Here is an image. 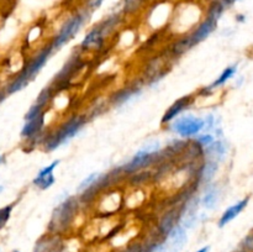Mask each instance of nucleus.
Listing matches in <instances>:
<instances>
[{
	"mask_svg": "<svg viewBox=\"0 0 253 252\" xmlns=\"http://www.w3.org/2000/svg\"><path fill=\"white\" fill-rule=\"evenodd\" d=\"M12 208H14V204H9L4 208H0V230L9 221L10 216H11Z\"/></svg>",
	"mask_w": 253,
	"mask_h": 252,
	"instance_id": "c756f323",
	"label": "nucleus"
},
{
	"mask_svg": "<svg viewBox=\"0 0 253 252\" xmlns=\"http://www.w3.org/2000/svg\"><path fill=\"white\" fill-rule=\"evenodd\" d=\"M229 145L222 138L215 140L210 146L204 148V160H212L217 163H221L226 158Z\"/></svg>",
	"mask_w": 253,
	"mask_h": 252,
	"instance_id": "6ab92c4d",
	"label": "nucleus"
},
{
	"mask_svg": "<svg viewBox=\"0 0 253 252\" xmlns=\"http://www.w3.org/2000/svg\"><path fill=\"white\" fill-rule=\"evenodd\" d=\"M148 247L142 245L141 242H131V244L126 245L125 247L120 250H116L115 252H146Z\"/></svg>",
	"mask_w": 253,
	"mask_h": 252,
	"instance_id": "c85d7f7f",
	"label": "nucleus"
},
{
	"mask_svg": "<svg viewBox=\"0 0 253 252\" xmlns=\"http://www.w3.org/2000/svg\"><path fill=\"white\" fill-rule=\"evenodd\" d=\"M106 37L104 36L103 31L100 30L99 25H94L86 35L84 36V39L82 40L81 44H79V51L81 52H98L100 49H103V47L105 46Z\"/></svg>",
	"mask_w": 253,
	"mask_h": 252,
	"instance_id": "9d476101",
	"label": "nucleus"
},
{
	"mask_svg": "<svg viewBox=\"0 0 253 252\" xmlns=\"http://www.w3.org/2000/svg\"><path fill=\"white\" fill-rule=\"evenodd\" d=\"M236 1H237V0H219L220 4H221L222 6L225 7V10L230 9V7H231L232 5H234Z\"/></svg>",
	"mask_w": 253,
	"mask_h": 252,
	"instance_id": "72a5a7b5",
	"label": "nucleus"
},
{
	"mask_svg": "<svg viewBox=\"0 0 253 252\" xmlns=\"http://www.w3.org/2000/svg\"><path fill=\"white\" fill-rule=\"evenodd\" d=\"M235 17H236L237 22H245V21H246V16H245L244 14H237Z\"/></svg>",
	"mask_w": 253,
	"mask_h": 252,
	"instance_id": "f704fd0d",
	"label": "nucleus"
},
{
	"mask_svg": "<svg viewBox=\"0 0 253 252\" xmlns=\"http://www.w3.org/2000/svg\"><path fill=\"white\" fill-rule=\"evenodd\" d=\"M234 252H247V251H245V250L240 249V250H236V251H234Z\"/></svg>",
	"mask_w": 253,
	"mask_h": 252,
	"instance_id": "ea45409f",
	"label": "nucleus"
},
{
	"mask_svg": "<svg viewBox=\"0 0 253 252\" xmlns=\"http://www.w3.org/2000/svg\"><path fill=\"white\" fill-rule=\"evenodd\" d=\"M205 11L194 2H183L173 11L170 19V29L180 37L192 32L204 19Z\"/></svg>",
	"mask_w": 253,
	"mask_h": 252,
	"instance_id": "20e7f679",
	"label": "nucleus"
},
{
	"mask_svg": "<svg viewBox=\"0 0 253 252\" xmlns=\"http://www.w3.org/2000/svg\"><path fill=\"white\" fill-rule=\"evenodd\" d=\"M180 221V209L179 207H173L161 216L157 225V232L163 239H167L173 229L179 224Z\"/></svg>",
	"mask_w": 253,
	"mask_h": 252,
	"instance_id": "f8f14e48",
	"label": "nucleus"
},
{
	"mask_svg": "<svg viewBox=\"0 0 253 252\" xmlns=\"http://www.w3.org/2000/svg\"><path fill=\"white\" fill-rule=\"evenodd\" d=\"M124 17L125 16H124V14L120 10V11L111 12L108 16L104 17L100 22H98L99 27H100V30L103 31L104 36H105L106 39H109V37L113 36L115 32H118V29L123 25Z\"/></svg>",
	"mask_w": 253,
	"mask_h": 252,
	"instance_id": "a211bd4d",
	"label": "nucleus"
},
{
	"mask_svg": "<svg viewBox=\"0 0 253 252\" xmlns=\"http://www.w3.org/2000/svg\"><path fill=\"white\" fill-rule=\"evenodd\" d=\"M167 241L165 242L168 252H179L184 247V245L188 241L187 229L178 224L174 229L170 231V234L167 236Z\"/></svg>",
	"mask_w": 253,
	"mask_h": 252,
	"instance_id": "dca6fc26",
	"label": "nucleus"
},
{
	"mask_svg": "<svg viewBox=\"0 0 253 252\" xmlns=\"http://www.w3.org/2000/svg\"><path fill=\"white\" fill-rule=\"evenodd\" d=\"M43 111H46V109L41 108L40 105H37V104H34V105L31 106V108L29 109V111L26 113V115H25V121L27 120H31V119H35L37 118L39 115H41Z\"/></svg>",
	"mask_w": 253,
	"mask_h": 252,
	"instance_id": "7c9ffc66",
	"label": "nucleus"
},
{
	"mask_svg": "<svg viewBox=\"0 0 253 252\" xmlns=\"http://www.w3.org/2000/svg\"><path fill=\"white\" fill-rule=\"evenodd\" d=\"M226 11L225 7L219 2V0H210L205 9L204 19L200 21V24L189 32L188 35L179 37L174 43L172 44L170 53L173 57H180L184 53H187L189 49L199 44L204 40H207L212 32L216 30L217 24L221 19L222 14Z\"/></svg>",
	"mask_w": 253,
	"mask_h": 252,
	"instance_id": "f257e3e1",
	"label": "nucleus"
},
{
	"mask_svg": "<svg viewBox=\"0 0 253 252\" xmlns=\"http://www.w3.org/2000/svg\"><path fill=\"white\" fill-rule=\"evenodd\" d=\"M105 0H85V4H84V7L86 10H89L90 12L95 11V10L100 9L101 5L104 4Z\"/></svg>",
	"mask_w": 253,
	"mask_h": 252,
	"instance_id": "2f4dec72",
	"label": "nucleus"
},
{
	"mask_svg": "<svg viewBox=\"0 0 253 252\" xmlns=\"http://www.w3.org/2000/svg\"><path fill=\"white\" fill-rule=\"evenodd\" d=\"M209 251H210V246H204L200 250H198L197 252H209Z\"/></svg>",
	"mask_w": 253,
	"mask_h": 252,
	"instance_id": "e433bc0d",
	"label": "nucleus"
},
{
	"mask_svg": "<svg viewBox=\"0 0 253 252\" xmlns=\"http://www.w3.org/2000/svg\"><path fill=\"white\" fill-rule=\"evenodd\" d=\"M156 245H157V242H155V244H153V245L148 246L147 251H146V252H156Z\"/></svg>",
	"mask_w": 253,
	"mask_h": 252,
	"instance_id": "c9c22d12",
	"label": "nucleus"
},
{
	"mask_svg": "<svg viewBox=\"0 0 253 252\" xmlns=\"http://www.w3.org/2000/svg\"><path fill=\"white\" fill-rule=\"evenodd\" d=\"M95 203L99 214L103 215L104 217H109L116 214L123 207V194L118 190L115 192L106 190L96 199Z\"/></svg>",
	"mask_w": 253,
	"mask_h": 252,
	"instance_id": "6e6552de",
	"label": "nucleus"
},
{
	"mask_svg": "<svg viewBox=\"0 0 253 252\" xmlns=\"http://www.w3.org/2000/svg\"><path fill=\"white\" fill-rule=\"evenodd\" d=\"M141 91H142V85H140V84H132V85L125 86V88L120 89V90H118L115 94L111 95L110 104L115 108L125 105L131 99L140 95Z\"/></svg>",
	"mask_w": 253,
	"mask_h": 252,
	"instance_id": "f3484780",
	"label": "nucleus"
},
{
	"mask_svg": "<svg viewBox=\"0 0 253 252\" xmlns=\"http://www.w3.org/2000/svg\"><path fill=\"white\" fill-rule=\"evenodd\" d=\"M30 82L27 81L26 78H25L24 76H22L21 73L17 74L16 77H15L14 79H12L11 82L9 83V85H7L6 88V93L7 94H14V93H17L19 90H21V89H24L25 86L29 84Z\"/></svg>",
	"mask_w": 253,
	"mask_h": 252,
	"instance_id": "393cba45",
	"label": "nucleus"
},
{
	"mask_svg": "<svg viewBox=\"0 0 253 252\" xmlns=\"http://www.w3.org/2000/svg\"><path fill=\"white\" fill-rule=\"evenodd\" d=\"M58 165H59V160H54L53 162L49 163L48 166L42 168V169L37 173L36 177L34 178V180H32L34 185H36V187L41 190L49 189V188L54 184V182H56V178H54L53 172Z\"/></svg>",
	"mask_w": 253,
	"mask_h": 252,
	"instance_id": "4468645a",
	"label": "nucleus"
},
{
	"mask_svg": "<svg viewBox=\"0 0 253 252\" xmlns=\"http://www.w3.org/2000/svg\"><path fill=\"white\" fill-rule=\"evenodd\" d=\"M170 130L179 135L182 138L195 137L204 130V119L194 115L178 116L175 120L170 123Z\"/></svg>",
	"mask_w": 253,
	"mask_h": 252,
	"instance_id": "423d86ee",
	"label": "nucleus"
},
{
	"mask_svg": "<svg viewBox=\"0 0 253 252\" xmlns=\"http://www.w3.org/2000/svg\"><path fill=\"white\" fill-rule=\"evenodd\" d=\"M4 189H5V188H4V185H0V194H1V193L4 192Z\"/></svg>",
	"mask_w": 253,
	"mask_h": 252,
	"instance_id": "58836bf2",
	"label": "nucleus"
},
{
	"mask_svg": "<svg viewBox=\"0 0 253 252\" xmlns=\"http://www.w3.org/2000/svg\"><path fill=\"white\" fill-rule=\"evenodd\" d=\"M66 250L67 244L62 235L48 232L36 242L34 252H66Z\"/></svg>",
	"mask_w": 253,
	"mask_h": 252,
	"instance_id": "9b49d317",
	"label": "nucleus"
},
{
	"mask_svg": "<svg viewBox=\"0 0 253 252\" xmlns=\"http://www.w3.org/2000/svg\"><path fill=\"white\" fill-rule=\"evenodd\" d=\"M12 252H20V251H17V250H15V251H12Z\"/></svg>",
	"mask_w": 253,
	"mask_h": 252,
	"instance_id": "a19ab883",
	"label": "nucleus"
},
{
	"mask_svg": "<svg viewBox=\"0 0 253 252\" xmlns=\"http://www.w3.org/2000/svg\"><path fill=\"white\" fill-rule=\"evenodd\" d=\"M100 174H101V173L94 172V173H90V174H89L88 177L84 178V179L81 182V184L78 185V188H77V192H78V194H81V193L84 192V190H85L86 188L90 187V185L93 184V183L95 182V180L98 179L99 177H100Z\"/></svg>",
	"mask_w": 253,
	"mask_h": 252,
	"instance_id": "bb28decb",
	"label": "nucleus"
},
{
	"mask_svg": "<svg viewBox=\"0 0 253 252\" xmlns=\"http://www.w3.org/2000/svg\"><path fill=\"white\" fill-rule=\"evenodd\" d=\"M249 202H250V197H246L244 198V199L239 200L237 203H235V204H232L231 207L227 208V209L222 212L221 216H220L219 222H217L219 227L226 226L229 222H231L232 220L236 219V217L239 216L245 209H246V207L249 205Z\"/></svg>",
	"mask_w": 253,
	"mask_h": 252,
	"instance_id": "4be33fe9",
	"label": "nucleus"
},
{
	"mask_svg": "<svg viewBox=\"0 0 253 252\" xmlns=\"http://www.w3.org/2000/svg\"><path fill=\"white\" fill-rule=\"evenodd\" d=\"M220 121L221 119L216 118L214 114H208L207 116L204 118V132L211 133V131H214V128L216 126H220Z\"/></svg>",
	"mask_w": 253,
	"mask_h": 252,
	"instance_id": "a878e982",
	"label": "nucleus"
},
{
	"mask_svg": "<svg viewBox=\"0 0 253 252\" xmlns=\"http://www.w3.org/2000/svg\"><path fill=\"white\" fill-rule=\"evenodd\" d=\"M88 123V116L76 114L64 120L58 127L53 128L51 132H47L43 141V148L47 152L57 150L59 146L64 145L68 141H71L82 128Z\"/></svg>",
	"mask_w": 253,
	"mask_h": 252,
	"instance_id": "7ed1b4c3",
	"label": "nucleus"
},
{
	"mask_svg": "<svg viewBox=\"0 0 253 252\" xmlns=\"http://www.w3.org/2000/svg\"><path fill=\"white\" fill-rule=\"evenodd\" d=\"M194 140L197 141L198 143H199L202 147H208V146L211 145L212 142L215 141V136L212 135V133H208V132H203V133H199V135H197L194 137Z\"/></svg>",
	"mask_w": 253,
	"mask_h": 252,
	"instance_id": "cd10ccee",
	"label": "nucleus"
},
{
	"mask_svg": "<svg viewBox=\"0 0 253 252\" xmlns=\"http://www.w3.org/2000/svg\"><path fill=\"white\" fill-rule=\"evenodd\" d=\"M54 53L53 48L51 47V44H46L44 47L40 48L29 61L25 63L24 68L21 69L20 73L25 77L29 82H31L37 74L41 72V69L43 68L44 64L48 62V59L51 58L52 54Z\"/></svg>",
	"mask_w": 253,
	"mask_h": 252,
	"instance_id": "0eeeda50",
	"label": "nucleus"
},
{
	"mask_svg": "<svg viewBox=\"0 0 253 252\" xmlns=\"http://www.w3.org/2000/svg\"><path fill=\"white\" fill-rule=\"evenodd\" d=\"M147 4V0H123L121 1V12L124 16H133L138 14Z\"/></svg>",
	"mask_w": 253,
	"mask_h": 252,
	"instance_id": "5701e85b",
	"label": "nucleus"
},
{
	"mask_svg": "<svg viewBox=\"0 0 253 252\" xmlns=\"http://www.w3.org/2000/svg\"><path fill=\"white\" fill-rule=\"evenodd\" d=\"M83 207L78 197H67L62 200L52 212L48 222V232L64 235L78 217L81 208Z\"/></svg>",
	"mask_w": 253,
	"mask_h": 252,
	"instance_id": "f03ea898",
	"label": "nucleus"
},
{
	"mask_svg": "<svg viewBox=\"0 0 253 252\" xmlns=\"http://www.w3.org/2000/svg\"><path fill=\"white\" fill-rule=\"evenodd\" d=\"M90 15L91 12L89 10H86L85 7H83V9L78 10L74 14H72L69 17H67L63 24L61 25L58 31H57V34L54 35L52 41L49 42L53 51H58L64 44L68 43L71 40H73L76 37V35L83 29L84 25L89 21Z\"/></svg>",
	"mask_w": 253,
	"mask_h": 252,
	"instance_id": "39448f33",
	"label": "nucleus"
},
{
	"mask_svg": "<svg viewBox=\"0 0 253 252\" xmlns=\"http://www.w3.org/2000/svg\"><path fill=\"white\" fill-rule=\"evenodd\" d=\"M4 162H5V157L1 155V153H0V165H1V163H4Z\"/></svg>",
	"mask_w": 253,
	"mask_h": 252,
	"instance_id": "4c0bfd02",
	"label": "nucleus"
},
{
	"mask_svg": "<svg viewBox=\"0 0 253 252\" xmlns=\"http://www.w3.org/2000/svg\"><path fill=\"white\" fill-rule=\"evenodd\" d=\"M219 165L220 163L212 160L203 161L199 173H198V184L202 185V187L210 184L216 175L217 170H219Z\"/></svg>",
	"mask_w": 253,
	"mask_h": 252,
	"instance_id": "412c9836",
	"label": "nucleus"
},
{
	"mask_svg": "<svg viewBox=\"0 0 253 252\" xmlns=\"http://www.w3.org/2000/svg\"><path fill=\"white\" fill-rule=\"evenodd\" d=\"M84 67V63L82 62V58L81 56H79V52H77V53H73L71 57H69V59H67V62L64 63L63 68L59 71V73H57L56 78L53 79V85L58 86V84H67L69 83V81H71L72 78H74V76H76L77 73H79V71H81L82 68Z\"/></svg>",
	"mask_w": 253,
	"mask_h": 252,
	"instance_id": "1a4fd4ad",
	"label": "nucleus"
},
{
	"mask_svg": "<svg viewBox=\"0 0 253 252\" xmlns=\"http://www.w3.org/2000/svg\"><path fill=\"white\" fill-rule=\"evenodd\" d=\"M193 103H194V96H193L192 94L184 95L182 96V98L178 99V100H175L174 103L167 109V111L163 114L162 119H161V124H162V125L170 124L173 120H175L183 111L189 109L190 106L193 105Z\"/></svg>",
	"mask_w": 253,
	"mask_h": 252,
	"instance_id": "ddd939ff",
	"label": "nucleus"
},
{
	"mask_svg": "<svg viewBox=\"0 0 253 252\" xmlns=\"http://www.w3.org/2000/svg\"><path fill=\"white\" fill-rule=\"evenodd\" d=\"M241 249L247 252H253V232L246 236L241 242Z\"/></svg>",
	"mask_w": 253,
	"mask_h": 252,
	"instance_id": "473e14b6",
	"label": "nucleus"
},
{
	"mask_svg": "<svg viewBox=\"0 0 253 252\" xmlns=\"http://www.w3.org/2000/svg\"><path fill=\"white\" fill-rule=\"evenodd\" d=\"M173 11L170 9H168V5L166 4H160L156 5L152 10L148 14V24L152 29H161V27L165 26L170 19H172Z\"/></svg>",
	"mask_w": 253,
	"mask_h": 252,
	"instance_id": "2eb2a0df",
	"label": "nucleus"
},
{
	"mask_svg": "<svg viewBox=\"0 0 253 252\" xmlns=\"http://www.w3.org/2000/svg\"><path fill=\"white\" fill-rule=\"evenodd\" d=\"M128 177H130L128 182H130L131 185L141 187V185L146 184L150 179H152V173H151L150 170L145 169V170H141V172L133 173V174L128 175Z\"/></svg>",
	"mask_w": 253,
	"mask_h": 252,
	"instance_id": "b1692460",
	"label": "nucleus"
},
{
	"mask_svg": "<svg viewBox=\"0 0 253 252\" xmlns=\"http://www.w3.org/2000/svg\"><path fill=\"white\" fill-rule=\"evenodd\" d=\"M220 194H221V190H220L219 184L210 183V184L205 185L203 189V195L200 197V205L207 210L215 209L219 203Z\"/></svg>",
	"mask_w": 253,
	"mask_h": 252,
	"instance_id": "aec40b11",
	"label": "nucleus"
}]
</instances>
